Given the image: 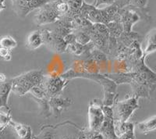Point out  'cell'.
<instances>
[{"instance_id":"1","label":"cell","mask_w":156,"mask_h":139,"mask_svg":"<svg viewBox=\"0 0 156 139\" xmlns=\"http://www.w3.org/2000/svg\"><path fill=\"white\" fill-rule=\"evenodd\" d=\"M42 75L39 71H30L20 77H16L11 81V90L20 95H23L35 87L41 81Z\"/></svg>"},{"instance_id":"11","label":"cell","mask_w":156,"mask_h":139,"mask_svg":"<svg viewBox=\"0 0 156 139\" xmlns=\"http://www.w3.org/2000/svg\"><path fill=\"white\" fill-rule=\"evenodd\" d=\"M154 50H155V34H154V30L151 32V34H150L148 38H147V46H146L145 48V54L154 52Z\"/></svg>"},{"instance_id":"9","label":"cell","mask_w":156,"mask_h":139,"mask_svg":"<svg viewBox=\"0 0 156 139\" xmlns=\"http://www.w3.org/2000/svg\"><path fill=\"white\" fill-rule=\"evenodd\" d=\"M16 45H17V42L16 40L9 35L4 36L0 39V47H3V48L11 50L12 48L16 47Z\"/></svg>"},{"instance_id":"12","label":"cell","mask_w":156,"mask_h":139,"mask_svg":"<svg viewBox=\"0 0 156 139\" xmlns=\"http://www.w3.org/2000/svg\"><path fill=\"white\" fill-rule=\"evenodd\" d=\"M68 9H69V5L66 2H58L55 5L56 13H64V12H67Z\"/></svg>"},{"instance_id":"10","label":"cell","mask_w":156,"mask_h":139,"mask_svg":"<svg viewBox=\"0 0 156 139\" xmlns=\"http://www.w3.org/2000/svg\"><path fill=\"white\" fill-rule=\"evenodd\" d=\"M11 121V116L9 109L2 110V108L0 109V130L5 128L8 124H9V122Z\"/></svg>"},{"instance_id":"4","label":"cell","mask_w":156,"mask_h":139,"mask_svg":"<svg viewBox=\"0 0 156 139\" xmlns=\"http://www.w3.org/2000/svg\"><path fill=\"white\" fill-rule=\"evenodd\" d=\"M44 42V36L40 31H33L27 37V45L30 49H35L42 45Z\"/></svg>"},{"instance_id":"14","label":"cell","mask_w":156,"mask_h":139,"mask_svg":"<svg viewBox=\"0 0 156 139\" xmlns=\"http://www.w3.org/2000/svg\"><path fill=\"white\" fill-rule=\"evenodd\" d=\"M5 7H6V5H5V0H0V12L5 9Z\"/></svg>"},{"instance_id":"5","label":"cell","mask_w":156,"mask_h":139,"mask_svg":"<svg viewBox=\"0 0 156 139\" xmlns=\"http://www.w3.org/2000/svg\"><path fill=\"white\" fill-rule=\"evenodd\" d=\"M9 124L14 128L15 131L19 136L20 139H32L31 137V129L29 126L18 123L11 120Z\"/></svg>"},{"instance_id":"7","label":"cell","mask_w":156,"mask_h":139,"mask_svg":"<svg viewBox=\"0 0 156 139\" xmlns=\"http://www.w3.org/2000/svg\"><path fill=\"white\" fill-rule=\"evenodd\" d=\"M11 91V82L9 83H2L0 84V109L5 108L9 109L7 101L9 92Z\"/></svg>"},{"instance_id":"13","label":"cell","mask_w":156,"mask_h":139,"mask_svg":"<svg viewBox=\"0 0 156 139\" xmlns=\"http://www.w3.org/2000/svg\"><path fill=\"white\" fill-rule=\"evenodd\" d=\"M0 58L6 61H9L11 59V53L10 50L8 48L0 47Z\"/></svg>"},{"instance_id":"8","label":"cell","mask_w":156,"mask_h":139,"mask_svg":"<svg viewBox=\"0 0 156 139\" xmlns=\"http://www.w3.org/2000/svg\"><path fill=\"white\" fill-rule=\"evenodd\" d=\"M137 126H138L140 131L144 134L154 131L156 128V116H153L144 121L140 122L138 123Z\"/></svg>"},{"instance_id":"15","label":"cell","mask_w":156,"mask_h":139,"mask_svg":"<svg viewBox=\"0 0 156 139\" xmlns=\"http://www.w3.org/2000/svg\"><path fill=\"white\" fill-rule=\"evenodd\" d=\"M6 80V77H5V75L3 73H0V82L4 83Z\"/></svg>"},{"instance_id":"2","label":"cell","mask_w":156,"mask_h":139,"mask_svg":"<svg viewBox=\"0 0 156 139\" xmlns=\"http://www.w3.org/2000/svg\"><path fill=\"white\" fill-rule=\"evenodd\" d=\"M137 108H138V103L136 98H134L115 103L112 109L114 125L126 123L133 111Z\"/></svg>"},{"instance_id":"6","label":"cell","mask_w":156,"mask_h":139,"mask_svg":"<svg viewBox=\"0 0 156 139\" xmlns=\"http://www.w3.org/2000/svg\"><path fill=\"white\" fill-rule=\"evenodd\" d=\"M69 105H70L69 100H64L58 98H52L49 102V106L52 108L55 116L60 114L61 112Z\"/></svg>"},{"instance_id":"3","label":"cell","mask_w":156,"mask_h":139,"mask_svg":"<svg viewBox=\"0 0 156 139\" xmlns=\"http://www.w3.org/2000/svg\"><path fill=\"white\" fill-rule=\"evenodd\" d=\"M89 130L92 131H98L102 124L105 116L101 107L93 103L89 106L88 111Z\"/></svg>"}]
</instances>
